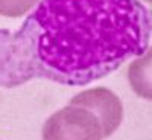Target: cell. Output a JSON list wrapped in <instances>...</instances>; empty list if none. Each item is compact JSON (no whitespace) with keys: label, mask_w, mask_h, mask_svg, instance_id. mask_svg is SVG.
Returning <instances> with one entry per match:
<instances>
[{"label":"cell","mask_w":152,"mask_h":140,"mask_svg":"<svg viewBox=\"0 0 152 140\" xmlns=\"http://www.w3.org/2000/svg\"><path fill=\"white\" fill-rule=\"evenodd\" d=\"M18 32L37 76L85 85L149 47L151 14L138 0H41Z\"/></svg>","instance_id":"obj_1"},{"label":"cell","mask_w":152,"mask_h":140,"mask_svg":"<svg viewBox=\"0 0 152 140\" xmlns=\"http://www.w3.org/2000/svg\"><path fill=\"white\" fill-rule=\"evenodd\" d=\"M70 104L90 110L102 125L104 137H108L116 131L123 117L120 99L111 90L104 87H96L76 95Z\"/></svg>","instance_id":"obj_4"},{"label":"cell","mask_w":152,"mask_h":140,"mask_svg":"<svg viewBox=\"0 0 152 140\" xmlns=\"http://www.w3.org/2000/svg\"><path fill=\"white\" fill-rule=\"evenodd\" d=\"M35 69L20 32L0 31V85L15 87L34 78Z\"/></svg>","instance_id":"obj_3"},{"label":"cell","mask_w":152,"mask_h":140,"mask_svg":"<svg viewBox=\"0 0 152 140\" xmlns=\"http://www.w3.org/2000/svg\"><path fill=\"white\" fill-rule=\"evenodd\" d=\"M102 125L82 107H64L52 114L43 128V140H102Z\"/></svg>","instance_id":"obj_2"},{"label":"cell","mask_w":152,"mask_h":140,"mask_svg":"<svg viewBox=\"0 0 152 140\" xmlns=\"http://www.w3.org/2000/svg\"><path fill=\"white\" fill-rule=\"evenodd\" d=\"M40 0H0V14L6 17H18L28 12Z\"/></svg>","instance_id":"obj_5"}]
</instances>
